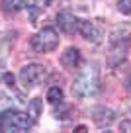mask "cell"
Returning <instances> with one entry per match:
<instances>
[{
    "label": "cell",
    "instance_id": "1",
    "mask_svg": "<svg viewBox=\"0 0 131 133\" xmlns=\"http://www.w3.org/2000/svg\"><path fill=\"white\" fill-rule=\"evenodd\" d=\"M98 90H100L98 69H94V66H90V69L86 66L73 82V92L76 96H94Z\"/></svg>",
    "mask_w": 131,
    "mask_h": 133
},
{
    "label": "cell",
    "instance_id": "2",
    "mask_svg": "<svg viewBox=\"0 0 131 133\" xmlns=\"http://www.w3.org/2000/svg\"><path fill=\"white\" fill-rule=\"evenodd\" d=\"M33 125L29 114L18 112V110H6L0 116V129L2 131H28Z\"/></svg>",
    "mask_w": 131,
    "mask_h": 133
},
{
    "label": "cell",
    "instance_id": "3",
    "mask_svg": "<svg viewBox=\"0 0 131 133\" xmlns=\"http://www.w3.org/2000/svg\"><path fill=\"white\" fill-rule=\"evenodd\" d=\"M131 41V35L129 31H114L112 33V39H110V65L115 66L117 63H121L125 59L127 53V47H129Z\"/></svg>",
    "mask_w": 131,
    "mask_h": 133
},
{
    "label": "cell",
    "instance_id": "4",
    "mask_svg": "<svg viewBox=\"0 0 131 133\" xmlns=\"http://www.w3.org/2000/svg\"><path fill=\"white\" fill-rule=\"evenodd\" d=\"M57 43H59V37L53 28H43L31 37V47L37 53H49L57 47Z\"/></svg>",
    "mask_w": 131,
    "mask_h": 133
},
{
    "label": "cell",
    "instance_id": "5",
    "mask_svg": "<svg viewBox=\"0 0 131 133\" xmlns=\"http://www.w3.org/2000/svg\"><path fill=\"white\" fill-rule=\"evenodd\" d=\"M45 75V66L43 65H37V63H31V65H25L20 72V78L25 86H35Z\"/></svg>",
    "mask_w": 131,
    "mask_h": 133
},
{
    "label": "cell",
    "instance_id": "6",
    "mask_svg": "<svg viewBox=\"0 0 131 133\" xmlns=\"http://www.w3.org/2000/svg\"><path fill=\"white\" fill-rule=\"evenodd\" d=\"M57 25L65 33H76L78 31V20L70 12H61L57 16Z\"/></svg>",
    "mask_w": 131,
    "mask_h": 133
},
{
    "label": "cell",
    "instance_id": "7",
    "mask_svg": "<svg viewBox=\"0 0 131 133\" xmlns=\"http://www.w3.org/2000/svg\"><path fill=\"white\" fill-rule=\"evenodd\" d=\"M78 33L84 39H90V41H98V37H100V31L96 28V24L88 22V20H78Z\"/></svg>",
    "mask_w": 131,
    "mask_h": 133
},
{
    "label": "cell",
    "instance_id": "8",
    "mask_svg": "<svg viewBox=\"0 0 131 133\" xmlns=\"http://www.w3.org/2000/svg\"><path fill=\"white\" fill-rule=\"evenodd\" d=\"M92 117H94V121L102 127V125H110L112 121H114V112H112L110 108L98 106V108L92 110Z\"/></svg>",
    "mask_w": 131,
    "mask_h": 133
},
{
    "label": "cell",
    "instance_id": "9",
    "mask_svg": "<svg viewBox=\"0 0 131 133\" xmlns=\"http://www.w3.org/2000/svg\"><path fill=\"white\" fill-rule=\"evenodd\" d=\"M61 63L67 69H76L78 63H80V51H78L76 47H69V49L61 55Z\"/></svg>",
    "mask_w": 131,
    "mask_h": 133
},
{
    "label": "cell",
    "instance_id": "10",
    "mask_svg": "<svg viewBox=\"0 0 131 133\" xmlns=\"http://www.w3.org/2000/svg\"><path fill=\"white\" fill-rule=\"evenodd\" d=\"M0 6H2V10L6 14H16L25 6V0H2Z\"/></svg>",
    "mask_w": 131,
    "mask_h": 133
},
{
    "label": "cell",
    "instance_id": "11",
    "mask_svg": "<svg viewBox=\"0 0 131 133\" xmlns=\"http://www.w3.org/2000/svg\"><path fill=\"white\" fill-rule=\"evenodd\" d=\"M41 100L39 98H33L31 102H29V110H28V114L31 116V119H33V123H35L37 119H39V116H41Z\"/></svg>",
    "mask_w": 131,
    "mask_h": 133
},
{
    "label": "cell",
    "instance_id": "12",
    "mask_svg": "<svg viewBox=\"0 0 131 133\" xmlns=\"http://www.w3.org/2000/svg\"><path fill=\"white\" fill-rule=\"evenodd\" d=\"M47 100H49L51 104H59V102H63V90L59 86H51L49 90H47Z\"/></svg>",
    "mask_w": 131,
    "mask_h": 133
},
{
    "label": "cell",
    "instance_id": "13",
    "mask_svg": "<svg viewBox=\"0 0 131 133\" xmlns=\"http://www.w3.org/2000/svg\"><path fill=\"white\" fill-rule=\"evenodd\" d=\"M117 10L121 14L131 16V0H119V2H117Z\"/></svg>",
    "mask_w": 131,
    "mask_h": 133
},
{
    "label": "cell",
    "instance_id": "14",
    "mask_svg": "<svg viewBox=\"0 0 131 133\" xmlns=\"http://www.w3.org/2000/svg\"><path fill=\"white\" fill-rule=\"evenodd\" d=\"M57 106H59V108L55 110V116H57V117H61V119H65V117H69V116H67V114L70 112V108H69V106H63V102H59Z\"/></svg>",
    "mask_w": 131,
    "mask_h": 133
},
{
    "label": "cell",
    "instance_id": "15",
    "mask_svg": "<svg viewBox=\"0 0 131 133\" xmlns=\"http://www.w3.org/2000/svg\"><path fill=\"white\" fill-rule=\"evenodd\" d=\"M51 4V0H29V6H33V8H47V6Z\"/></svg>",
    "mask_w": 131,
    "mask_h": 133
},
{
    "label": "cell",
    "instance_id": "16",
    "mask_svg": "<svg viewBox=\"0 0 131 133\" xmlns=\"http://www.w3.org/2000/svg\"><path fill=\"white\" fill-rule=\"evenodd\" d=\"M119 131H125V133H131V121H129V119L121 121V123H119Z\"/></svg>",
    "mask_w": 131,
    "mask_h": 133
},
{
    "label": "cell",
    "instance_id": "17",
    "mask_svg": "<svg viewBox=\"0 0 131 133\" xmlns=\"http://www.w3.org/2000/svg\"><path fill=\"white\" fill-rule=\"evenodd\" d=\"M4 80H6V84H8V86H12V84H14V75H12V72H6V75H4Z\"/></svg>",
    "mask_w": 131,
    "mask_h": 133
},
{
    "label": "cell",
    "instance_id": "18",
    "mask_svg": "<svg viewBox=\"0 0 131 133\" xmlns=\"http://www.w3.org/2000/svg\"><path fill=\"white\" fill-rule=\"evenodd\" d=\"M123 84H125V90H127V92H131V75L125 78V82H123Z\"/></svg>",
    "mask_w": 131,
    "mask_h": 133
}]
</instances>
